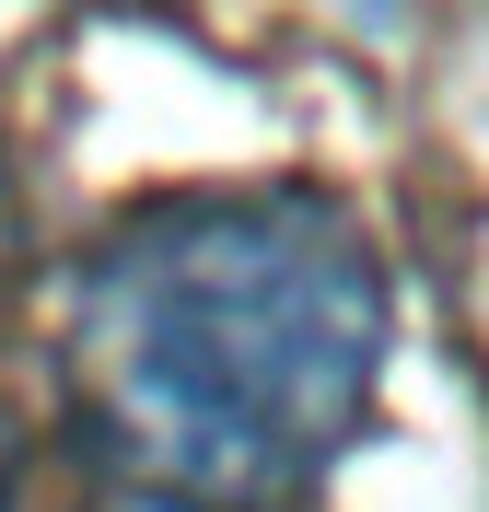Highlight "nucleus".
Segmentation results:
<instances>
[{
    "instance_id": "1",
    "label": "nucleus",
    "mask_w": 489,
    "mask_h": 512,
    "mask_svg": "<svg viewBox=\"0 0 489 512\" xmlns=\"http://www.w3.org/2000/svg\"><path fill=\"white\" fill-rule=\"evenodd\" d=\"M396 291L350 198L257 187L140 198L59 303L70 454L140 512H303L361 443Z\"/></svg>"
},
{
    "instance_id": "2",
    "label": "nucleus",
    "mask_w": 489,
    "mask_h": 512,
    "mask_svg": "<svg viewBox=\"0 0 489 512\" xmlns=\"http://www.w3.org/2000/svg\"><path fill=\"white\" fill-rule=\"evenodd\" d=\"M350 12H385V0H350Z\"/></svg>"
}]
</instances>
